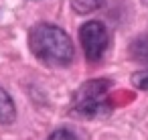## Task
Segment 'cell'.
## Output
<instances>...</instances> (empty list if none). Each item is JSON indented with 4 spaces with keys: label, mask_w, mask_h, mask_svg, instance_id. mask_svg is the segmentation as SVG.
Returning <instances> with one entry per match:
<instances>
[{
    "label": "cell",
    "mask_w": 148,
    "mask_h": 140,
    "mask_svg": "<svg viewBox=\"0 0 148 140\" xmlns=\"http://www.w3.org/2000/svg\"><path fill=\"white\" fill-rule=\"evenodd\" d=\"M79 41L83 47V53L87 57V61L95 63L103 57L108 43H110V35L108 29L103 27V23L99 21H87L81 29H79Z\"/></svg>",
    "instance_id": "3"
},
{
    "label": "cell",
    "mask_w": 148,
    "mask_h": 140,
    "mask_svg": "<svg viewBox=\"0 0 148 140\" xmlns=\"http://www.w3.org/2000/svg\"><path fill=\"white\" fill-rule=\"evenodd\" d=\"M110 89L112 81L110 79H89L85 81L71 100V110L83 118H95V116H106L112 110L110 102Z\"/></svg>",
    "instance_id": "2"
},
{
    "label": "cell",
    "mask_w": 148,
    "mask_h": 140,
    "mask_svg": "<svg viewBox=\"0 0 148 140\" xmlns=\"http://www.w3.org/2000/svg\"><path fill=\"white\" fill-rule=\"evenodd\" d=\"M47 140H77V136L71 132V130H65V128H59V130H55Z\"/></svg>",
    "instance_id": "8"
},
{
    "label": "cell",
    "mask_w": 148,
    "mask_h": 140,
    "mask_svg": "<svg viewBox=\"0 0 148 140\" xmlns=\"http://www.w3.org/2000/svg\"><path fill=\"white\" fill-rule=\"evenodd\" d=\"M142 4H144V6H148V0H142Z\"/></svg>",
    "instance_id": "9"
},
{
    "label": "cell",
    "mask_w": 148,
    "mask_h": 140,
    "mask_svg": "<svg viewBox=\"0 0 148 140\" xmlns=\"http://www.w3.org/2000/svg\"><path fill=\"white\" fill-rule=\"evenodd\" d=\"M130 57L140 63H148V33H142L130 43Z\"/></svg>",
    "instance_id": "4"
},
{
    "label": "cell",
    "mask_w": 148,
    "mask_h": 140,
    "mask_svg": "<svg viewBox=\"0 0 148 140\" xmlns=\"http://www.w3.org/2000/svg\"><path fill=\"white\" fill-rule=\"evenodd\" d=\"M101 4H103V0H71L73 10H75V12H79V14L93 12V10H97Z\"/></svg>",
    "instance_id": "6"
},
{
    "label": "cell",
    "mask_w": 148,
    "mask_h": 140,
    "mask_svg": "<svg viewBox=\"0 0 148 140\" xmlns=\"http://www.w3.org/2000/svg\"><path fill=\"white\" fill-rule=\"evenodd\" d=\"M132 85L138 87V89H148V69L134 73L132 75Z\"/></svg>",
    "instance_id": "7"
},
{
    "label": "cell",
    "mask_w": 148,
    "mask_h": 140,
    "mask_svg": "<svg viewBox=\"0 0 148 140\" xmlns=\"http://www.w3.org/2000/svg\"><path fill=\"white\" fill-rule=\"evenodd\" d=\"M16 118V110H14V102L12 97L0 87V124H10Z\"/></svg>",
    "instance_id": "5"
},
{
    "label": "cell",
    "mask_w": 148,
    "mask_h": 140,
    "mask_svg": "<svg viewBox=\"0 0 148 140\" xmlns=\"http://www.w3.org/2000/svg\"><path fill=\"white\" fill-rule=\"evenodd\" d=\"M29 45L35 57L51 67H65L73 61V55H75L69 35L63 29L47 23H41L31 31Z\"/></svg>",
    "instance_id": "1"
}]
</instances>
